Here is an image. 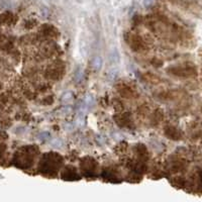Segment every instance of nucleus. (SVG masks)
<instances>
[{"label": "nucleus", "mask_w": 202, "mask_h": 202, "mask_svg": "<svg viewBox=\"0 0 202 202\" xmlns=\"http://www.w3.org/2000/svg\"><path fill=\"white\" fill-rule=\"evenodd\" d=\"M63 164L64 159L59 153H45L38 160L37 172L45 177L54 178L58 175Z\"/></svg>", "instance_id": "nucleus-1"}, {"label": "nucleus", "mask_w": 202, "mask_h": 202, "mask_svg": "<svg viewBox=\"0 0 202 202\" xmlns=\"http://www.w3.org/2000/svg\"><path fill=\"white\" fill-rule=\"evenodd\" d=\"M38 157H40L38 148L35 145H28L18 149L14 154L12 162L19 169L26 171L33 167Z\"/></svg>", "instance_id": "nucleus-2"}, {"label": "nucleus", "mask_w": 202, "mask_h": 202, "mask_svg": "<svg viewBox=\"0 0 202 202\" xmlns=\"http://www.w3.org/2000/svg\"><path fill=\"white\" fill-rule=\"evenodd\" d=\"M66 71L65 63L61 60H54L49 63L42 71V76L47 81H58L64 76Z\"/></svg>", "instance_id": "nucleus-3"}, {"label": "nucleus", "mask_w": 202, "mask_h": 202, "mask_svg": "<svg viewBox=\"0 0 202 202\" xmlns=\"http://www.w3.org/2000/svg\"><path fill=\"white\" fill-rule=\"evenodd\" d=\"M168 72L173 76L183 79L195 78L197 75V69L192 63H182L171 66L168 68Z\"/></svg>", "instance_id": "nucleus-4"}, {"label": "nucleus", "mask_w": 202, "mask_h": 202, "mask_svg": "<svg viewBox=\"0 0 202 202\" xmlns=\"http://www.w3.org/2000/svg\"><path fill=\"white\" fill-rule=\"evenodd\" d=\"M99 165L92 157H84L80 161V172L87 179H95L98 176Z\"/></svg>", "instance_id": "nucleus-5"}, {"label": "nucleus", "mask_w": 202, "mask_h": 202, "mask_svg": "<svg viewBox=\"0 0 202 202\" xmlns=\"http://www.w3.org/2000/svg\"><path fill=\"white\" fill-rule=\"evenodd\" d=\"M128 45L131 46L132 50L134 52H143L146 51L150 42L148 41V38L141 33H136V32H131L127 38Z\"/></svg>", "instance_id": "nucleus-6"}, {"label": "nucleus", "mask_w": 202, "mask_h": 202, "mask_svg": "<svg viewBox=\"0 0 202 202\" xmlns=\"http://www.w3.org/2000/svg\"><path fill=\"white\" fill-rule=\"evenodd\" d=\"M188 167V162L182 156H173L169 161L167 162L166 171L171 174H177V173L184 172Z\"/></svg>", "instance_id": "nucleus-7"}, {"label": "nucleus", "mask_w": 202, "mask_h": 202, "mask_svg": "<svg viewBox=\"0 0 202 202\" xmlns=\"http://www.w3.org/2000/svg\"><path fill=\"white\" fill-rule=\"evenodd\" d=\"M116 90L120 97L126 99H133L137 95V90L132 83L120 82L117 85Z\"/></svg>", "instance_id": "nucleus-8"}, {"label": "nucleus", "mask_w": 202, "mask_h": 202, "mask_svg": "<svg viewBox=\"0 0 202 202\" xmlns=\"http://www.w3.org/2000/svg\"><path fill=\"white\" fill-rule=\"evenodd\" d=\"M62 178L64 180H79L81 178V175L78 173V170L76 169L73 166H66L64 167V169L62 170Z\"/></svg>", "instance_id": "nucleus-9"}, {"label": "nucleus", "mask_w": 202, "mask_h": 202, "mask_svg": "<svg viewBox=\"0 0 202 202\" xmlns=\"http://www.w3.org/2000/svg\"><path fill=\"white\" fill-rule=\"evenodd\" d=\"M115 119H116V122L122 127L131 128L133 126V119L128 112H120V114L115 117Z\"/></svg>", "instance_id": "nucleus-10"}, {"label": "nucleus", "mask_w": 202, "mask_h": 202, "mask_svg": "<svg viewBox=\"0 0 202 202\" xmlns=\"http://www.w3.org/2000/svg\"><path fill=\"white\" fill-rule=\"evenodd\" d=\"M102 178L106 181L110 182H116V179L119 178L118 169L115 167H108L102 170Z\"/></svg>", "instance_id": "nucleus-11"}, {"label": "nucleus", "mask_w": 202, "mask_h": 202, "mask_svg": "<svg viewBox=\"0 0 202 202\" xmlns=\"http://www.w3.org/2000/svg\"><path fill=\"white\" fill-rule=\"evenodd\" d=\"M12 73V66L9 64L7 59L3 56H0V77L7 78Z\"/></svg>", "instance_id": "nucleus-12"}, {"label": "nucleus", "mask_w": 202, "mask_h": 202, "mask_svg": "<svg viewBox=\"0 0 202 202\" xmlns=\"http://www.w3.org/2000/svg\"><path fill=\"white\" fill-rule=\"evenodd\" d=\"M17 21L16 16L11 12H4L0 15V23L1 25H6V26H11L14 25V23Z\"/></svg>", "instance_id": "nucleus-13"}, {"label": "nucleus", "mask_w": 202, "mask_h": 202, "mask_svg": "<svg viewBox=\"0 0 202 202\" xmlns=\"http://www.w3.org/2000/svg\"><path fill=\"white\" fill-rule=\"evenodd\" d=\"M165 134L169 138L175 139V141L181 139L182 137H183V133H182L181 131H179V128L172 126H168L167 127H165Z\"/></svg>", "instance_id": "nucleus-14"}, {"label": "nucleus", "mask_w": 202, "mask_h": 202, "mask_svg": "<svg viewBox=\"0 0 202 202\" xmlns=\"http://www.w3.org/2000/svg\"><path fill=\"white\" fill-rule=\"evenodd\" d=\"M6 151V146L4 143H0V158H1Z\"/></svg>", "instance_id": "nucleus-15"}, {"label": "nucleus", "mask_w": 202, "mask_h": 202, "mask_svg": "<svg viewBox=\"0 0 202 202\" xmlns=\"http://www.w3.org/2000/svg\"><path fill=\"white\" fill-rule=\"evenodd\" d=\"M0 87H1V85H0Z\"/></svg>", "instance_id": "nucleus-16"}]
</instances>
